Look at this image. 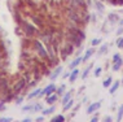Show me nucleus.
<instances>
[{"label": "nucleus", "mask_w": 123, "mask_h": 122, "mask_svg": "<svg viewBox=\"0 0 123 122\" xmlns=\"http://www.w3.org/2000/svg\"><path fill=\"white\" fill-rule=\"evenodd\" d=\"M117 48L123 49V35H121V37L118 38V40H117Z\"/></svg>", "instance_id": "38"}, {"label": "nucleus", "mask_w": 123, "mask_h": 122, "mask_svg": "<svg viewBox=\"0 0 123 122\" xmlns=\"http://www.w3.org/2000/svg\"><path fill=\"white\" fill-rule=\"evenodd\" d=\"M101 73H102V68H101V66L95 68V70H93V75H95L96 78H98L100 75H101Z\"/></svg>", "instance_id": "36"}, {"label": "nucleus", "mask_w": 123, "mask_h": 122, "mask_svg": "<svg viewBox=\"0 0 123 122\" xmlns=\"http://www.w3.org/2000/svg\"><path fill=\"white\" fill-rule=\"evenodd\" d=\"M55 110H56V105L52 104V105H49V108H44L42 110V114L43 116H51V114L55 113Z\"/></svg>", "instance_id": "21"}, {"label": "nucleus", "mask_w": 123, "mask_h": 122, "mask_svg": "<svg viewBox=\"0 0 123 122\" xmlns=\"http://www.w3.org/2000/svg\"><path fill=\"white\" fill-rule=\"evenodd\" d=\"M43 1H49V0H43Z\"/></svg>", "instance_id": "50"}, {"label": "nucleus", "mask_w": 123, "mask_h": 122, "mask_svg": "<svg viewBox=\"0 0 123 122\" xmlns=\"http://www.w3.org/2000/svg\"><path fill=\"white\" fill-rule=\"evenodd\" d=\"M87 101H88V97H84V99H83V101H82V104L87 103Z\"/></svg>", "instance_id": "47"}, {"label": "nucleus", "mask_w": 123, "mask_h": 122, "mask_svg": "<svg viewBox=\"0 0 123 122\" xmlns=\"http://www.w3.org/2000/svg\"><path fill=\"white\" fill-rule=\"evenodd\" d=\"M43 109H44L43 104H40V103H35V104H34V108H32V113H38V112H42Z\"/></svg>", "instance_id": "29"}, {"label": "nucleus", "mask_w": 123, "mask_h": 122, "mask_svg": "<svg viewBox=\"0 0 123 122\" xmlns=\"http://www.w3.org/2000/svg\"><path fill=\"white\" fill-rule=\"evenodd\" d=\"M123 120V104L119 107V109H118V113H117V121L118 122H121Z\"/></svg>", "instance_id": "31"}, {"label": "nucleus", "mask_w": 123, "mask_h": 122, "mask_svg": "<svg viewBox=\"0 0 123 122\" xmlns=\"http://www.w3.org/2000/svg\"><path fill=\"white\" fill-rule=\"evenodd\" d=\"M42 91V88H38V87H35L32 91H30L27 95H26V99L27 100H32V99H36L38 97V95H39V92Z\"/></svg>", "instance_id": "18"}, {"label": "nucleus", "mask_w": 123, "mask_h": 122, "mask_svg": "<svg viewBox=\"0 0 123 122\" xmlns=\"http://www.w3.org/2000/svg\"><path fill=\"white\" fill-rule=\"evenodd\" d=\"M119 12H121V13H123V8H122V9H121V11H119Z\"/></svg>", "instance_id": "49"}, {"label": "nucleus", "mask_w": 123, "mask_h": 122, "mask_svg": "<svg viewBox=\"0 0 123 122\" xmlns=\"http://www.w3.org/2000/svg\"><path fill=\"white\" fill-rule=\"evenodd\" d=\"M26 87H27V81H26L24 77H18L17 79L12 83V90L14 91L16 95H19V94H22V92H25Z\"/></svg>", "instance_id": "7"}, {"label": "nucleus", "mask_w": 123, "mask_h": 122, "mask_svg": "<svg viewBox=\"0 0 123 122\" xmlns=\"http://www.w3.org/2000/svg\"><path fill=\"white\" fill-rule=\"evenodd\" d=\"M73 108H74V99H70L65 105H62V112H69Z\"/></svg>", "instance_id": "25"}, {"label": "nucleus", "mask_w": 123, "mask_h": 122, "mask_svg": "<svg viewBox=\"0 0 123 122\" xmlns=\"http://www.w3.org/2000/svg\"><path fill=\"white\" fill-rule=\"evenodd\" d=\"M62 71H64V68H62L61 65H57V66L53 68V70L51 71V74H49V79H51L52 82H55L60 75L62 74Z\"/></svg>", "instance_id": "10"}, {"label": "nucleus", "mask_w": 123, "mask_h": 122, "mask_svg": "<svg viewBox=\"0 0 123 122\" xmlns=\"http://www.w3.org/2000/svg\"><path fill=\"white\" fill-rule=\"evenodd\" d=\"M119 58H122V55L119 53V52H114V53H113V57H111V62L118 61Z\"/></svg>", "instance_id": "37"}, {"label": "nucleus", "mask_w": 123, "mask_h": 122, "mask_svg": "<svg viewBox=\"0 0 123 122\" xmlns=\"http://www.w3.org/2000/svg\"><path fill=\"white\" fill-rule=\"evenodd\" d=\"M118 25H119V26H123V18H121V19H119Z\"/></svg>", "instance_id": "46"}, {"label": "nucleus", "mask_w": 123, "mask_h": 122, "mask_svg": "<svg viewBox=\"0 0 123 122\" xmlns=\"http://www.w3.org/2000/svg\"><path fill=\"white\" fill-rule=\"evenodd\" d=\"M65 40L71 43L75 48H79V47H83L84 44V40H86V32L83 30V27L78 29V30H68L65 29Z\"/></svg>", "instance_id": "1"}, {"label": "nucleus", "mask_w": 123, "mask_h": 122, "mask_svg": "<svg viewBox=\"0 0 123 122\" xmlns=\"http://www.w3.org/2000/svg\"><path fill=\"white\" fill-rule=\"evenodd\" d=\"M31 121H32V118H30V117H26L22 120V122H31Z\"/></svg>", "instance_id": "45"}, {"label": "nucleus", "mask_w": 123, "mask_h": 122, "mask_svg": "<svg viewBox=\"0 0 123 122\" xmlns=\"http://www.w3.org/2000/svg\"><path fill=\"white\" fill-rule=\"evenodd\" d=\"M65 1L68 6L73 9H78V11L89 9V6H92V0H65Z\"/></svg>", "instance_id": "5"}, {"label": "nucleus", "mask_w": 123, "mask_h": 122, "mask_svg": "<svg viewBox=\"0 0 123 122\" xmlns=\"http://www.w3.org/2000/svg\"><path fill=\"white\" fill-rule=\"evenodd\" d=\"M100 121V113H98V110H96L93 112V116L91 117V122H97Z\"/></svg>", "instance_id": "34"}, {"label": "nucleus", "mask_w": 123, "mask_h": 122, "mask_svg": "<svg viewBox=\"0 0 123 122\" xmlns=\"http://www.w3.org/2000/svg\"><path fill=\"white\" fill-rule=\"evenodd\" d=\"M31 51L35 53V56H38L39 58H42L43 61L47 62L48 60V51L45 48V45L43 44V42L40 40L39 38H34L32 39V43H31Z\"/></svg>", "instance_id": "4"}, {"label": "nucleus", "mask_w": 123, "mask_h": 122, "mask_svg": "<svg viewBox=\"0 0 123 122\" xmlns=\"http://www.w3.org/2000/svg\"><path fill=\"white\" fill-rule=\"evenodd\" d=\"M92 5L95 6V9H96V12H97V13H104V11H105L104 1H101V0H93Z\"/></svg>", "instance_id": "13"}, {"label": "nucleus", "mask_w": 123, "mask_h": 122, "mask_svg": "<svg viewBox=\"0 0 123 122\" xmlns=\"http://www.w3.org/2000/svg\"><path fill=\"white\" fill-rule=\"evenodd\" d=\"M66 121V117L65 114L60 113V114H56V116H53L51 118V122H65Z\"/></svg>", "instance_id": "24"}, {"label": "nucleus", "mask_w": 123, "mask_h": 122, "mask_svg": "<svg viewBox=\"0 0 123 122\" xmlns=\"http://www.w3.org/2000/svg\"><path fill=\"white\" fill-rule=\"evenodd\" d=\"M96 21H97V14L93 12L91 13V24H96Z\"/></svg>", "instance_id": "39"}, {"label": "nucleus", "mask_w": 123, "mask_h": 122, "mask_svg": "<svg viewBox=\"0 0 123 122\" xmlns=\"http://www.w3.org/2000/svg\"><path fill=\"white\" fill-rule=\"evenodd\" d=\"M93 53H96L95 47H91V48L86 49L84 55L82 56V62H83V64H84V62H87V61H89V58H91L92 56H93Z\"/></svg>", "instance_id": "12"}, {"label": "nucleus", "mask_w": 123, "mask_h": 122, "mask_svg": "<svg viewBox=\"0 0 123 122\" xmlns=\"http://www.w3.org/2000/svg\"><path fill=\"white\" fill-rule=\"evenodd\" d=\"M108 51H109V44H108V43H104V44L100 45L97 53L98 55H105V53H108Z\"/></svg>", "instance_id": "27"}, {"label": "nucleus", "mask_w": 123, "mask_h": 122, "mask_svg": "<svg viewBox=\"0 0 123 122\" xmlns=\"http://www.w3.org/2000/svg\"><path fill=\"white\" fill-rule=\"evenodd\" d=\"M108 3L114 6H123V0H108Z\"/></svg>", "instance_id": "30"}, {"label": "nucleus", "mask_w": 123, "mask_h": 122, "mask_svg": "<svg viewBox=\"0 0 123 122\" xmlns=\"http://www.w3.org/2000/svg\"><path fill=\"white\" fill-rule=\"evenodd\" d=\"M73 94H74V91H73V90L66 91L65 94L61 96V105H65L69 100H70V99H73Z\"/></svg>", "instance_id": "15"}, {"label": "nucleus", "mask_w": 123, "mask_h": 122, "mask_svg": "<svg viewBox=\"0 0 123 122\" xmlns=\"http://www.w3.org/2000/svg\"><path fill=\"white\" fill-rule=\"evenodd\" d=\"M80 64H82V56H76L74 60H73L70 64H69V70H73V69L78 68Z\"/></svg>", "instance_id": "17"}, {"label": "nucleus", "mask_w": 123, "mask_h": 122, "mask_svg": "<svg viewBox=\"0 0 123 122\" xmlns=\"http://www.w3.org/2000/svg\"><path fill=\"white\" fill-rule=\"evenodd\" d=\"M75 47L71 44V43H69V42H66L64 40V44L61 45V48H60V58H61L62 61H65L66 58L69 57V56H71V55H74V52H75Z\"/></svg>", "instance_id": "6"}, {"label": "nucleus", "mask_w": 123, "mask_h": 122, "mask_svg": "<svg viewBox=\"0 0 123 122\" xmlns=\"http://www.w3.org/2000/svg\"><path fill=\"white\" fill-rule=\"evenodd\" d=\"M24 100H25L24 96H21V95H17V96H16V99H14V103H16V105H19V104L24 103Z\"/></svg>", "instance_id": "35"}, {"label": "nucleus", "mask_w": 123, "mask_h": 122, "mask_svg": "<svg viewBox=\"0 0 123 122\" xmlns=\"http://www.w3.org/2000/svg\"><path fill=\"white\" fill-rule=\"evenodd\" d=\"M121 86H123V77H122V79H121Z\"/></svg>", "instance_id": "48"}, {"label": "nucleus", "mask_w": 123, "mask_h": 122, "mask_svg": "<svg viewBox=\"0 0 123 122\" xmlns=\"http://www.w3.org/2000/svg\"><path fill=\"white\" fill-rule=\"evenodd\" d=\"M88 9H84V11H78V9H73L70 6L66 5L65 6V18L66 21L73 22V24H76L79 26H84V21H83V14L87 12Z\"/></svg>", "instance_id": "2"}, {"label": "nucleus", "mask_w": 123, "mask_h": 122, "mask_svg": "<svg viewBox=\"0 0 123 122\" xmlns=\"http://www.w3.org/2000/svg\"><path fill=\"white\" fill-rule=\"evenodd\" d=\"M70 71H71V70L65 71V73L62 74V79H69V77H70Z\"/></svg>", "instance_id": "42"}, {"label": "nucleus", "mask_w": 123, "mask_h": 122, "mask_svg": "<svg viewBox=\"0 0 123 122\" xmlns=\"http://www.w3.org/2000/svg\"><path fill=\"white\" fill-rule=\"evenodd\" d=\"M92 68H93V64H89L88 66H86L84 69H83V71H80V78L82 79H86V78L88 77L89 71L92 70Z\"/></svg>", "instance_id": "23"}, {"label": "nucleus", "mask_w": 123, "mask_h": 122, "mask_svg": "<svg viewBox=\"0 0 123 122\" xmlns=\"http://www.w3.org/2000/svg\"><path fill=\"white\" fill-rule=\"evenodd\" d=\"M119 86H121V81H114V82L111 83V86L109 87V94H110V95H114L115 92L118 91Z\"/></svg>", "instance_id": "20"}, {"label": "nucleus", "mask_w": 123, "mask_h": 122, "mask_svg": "<svg viewBox=\"0 0 123 122\" xmlns=\"http://www.w3.org/2000/svg\"><path fill=\"white\" fill-rule=\"evenodd\" d=\"M101 104H102L101 101H93V103L88 104L87 109H86V113L87 114H93V112L98 110L100 108H101Z\"/></svg>", "instance_id": "11"}, {"label": "nucleus", "mask_w": 123, "mask_h": 122, "mask_svg": "<svg viewBox=\"0 0 123 122\" xmlns=\"http://www.w3.org/2000/svg\"><path fill=\"white\" fill-rule=\"evenodd\" d=\"M17 24H18L19 27H21L24 37L36 38V37H38V34H39V31H40L34 24H32V22H29V21H26V19H24V18H21Z\"/></svg>", "instance_id": "3"}, {"label": "nucleus", "mask_w": 123, "mask_h": 122, "mask_svg": "<svg viewBox=\"0 0 123 122\" xmlns=\"http://www.w3.org/2000/svg\"><path fill=\"white\" fill-rule=\"evenodd\" d=\"M102 121H104V122H113V121H114V118H113L111 116H105L104 118H102Z\"/></svg>", "instance_id": "41"}, {"label": "nucleus", "mask_w": 123, "mask_h": 122, "mask_svg": "<svg viewBox=\"0 0 123 122\" xmlns=\"http://www.w3.org/2000/svg\"><path fill=\"white\" fill-rule=\"evenodd\" d=\"M30 19H31V22L39 29V30H42V29L45 27L44 18H43L42 16H39V14H30Z\"/></svg>", "instance_id": "9"}, {"label": "nucleus", "mask_w": 123, "mask_h": 122, "mask_svg": "<svg viewBox=\"0 0 123 122\" xmlns=\"http://www.w3.org/2000/svg\"><path fill=\"white\" fill-rule=\"evenodd\" d=\"M58 99H60V96L57 94H52V95H48V96H45V103H47L48 105H52V104H56L58 101Z\"/></svg>", "instance_id": "14"}, {"label": "nucleus", "mask_w": 123, "mask_h": 122, "mask_svg": "<svg viewBox=\"0 0 123 122\" xmlns=\"http://www.w3.org/2000/svg\"><path fill=\"white\" fill-rule=\"evenodd\" d=\"M66 91H68V90H66V84H65V83H61L60 86H57V90H56V94H57L58 96L61 97V96L65 94Z\"/></svg>", "instance_id": "26"}, {"label": "nucleus", "mask_w": 123, "mask_h": 122, "mask_svg": "<svg viewBox=\"0 0 123 122\" xmlns=\"http://www.w3.org/2000/svg\"><path fill=\"white\" fill-rule=\"evenodd\" d=\"M123 66V57L122 58H119L118 61H115V62H113V65H111V70L113 71H119L122 69Z\"/></svg>", "instance_id": "22"}, {"label": "nucleus", "mask_w": 123, "mask_h": 122, "mask_svg": "<svg viewBox=\"0 0 123 122\" xmlns=\"http://www.w3.org/2000/svg\"><path fill=\"white\" fill-rule=\"evenodd\" d=\"M115 34L118 35V37H121V35H123V26H119L118 27V30H117V32Z\"/></svg>", "instance_id": "43"}, {"label": "nucleus", "mask_w": 123, "mask_h": 122, "mask_svg": "<svg viewBox=\"0 0 123 122\" xmlns=\"http://www.w3.org/2000/svg\"><path fill=\"white\" fill-rule=\"evenodd\" d=\"M78 77H80V70H79L78 68L73 69V70L70 71V77H69V81L71 82V83H74V82L78 79Z\"/></svg>", "instance_id": "16"}, {"label": "nucleus", "mask_w": 123, "mask_h": 122, "mask_svg": "<svg viewBox=\"0 0 123 122\" xmlns=\"http://www.w3.org/2000/svg\"><path fill=\"white\" fill-rule=\"evenodd\" d=\"M13 118L12 117H0V122H12Z\"/></svg>", "instance_id": "40"}, {"label": "nucleus", "mask_w": 123, "mask_h": 122, "mask_svg": "<svg viewBox=\"0 0 123 122\" xmlns=\"http://www.w3.org/2000/svg\"><path fill=\"white\" fill-rule=\"evenodd\" d=\"M44 120H45V118H44V116H43V114H42V116H39V117H36V118H35V121H36V122H43Z\"/></svg>", "instance_id": "44"}, {"label": "nucleus", "mask_w": 123, "mask_h": 122, "mask_svg": "<svg viewBox=\"0 0 123 122\" xmlns=\"http://www.w3.org/2000/svg\"><path fill=\"white\" fill-rule=\"evenodd\" d=\"M121 17H119L118 13H109L108 14V21L110 22V24H118Z\"/></svg>", "instance_id": "19"}, {"label": "nucleus", "mask_w": 123, "mask_h": 122, "mask_svg": "<svg viewBox=\"0 0 123 122\" xmlns=\"http://www.w3.org/2000/svg\"><path fill=\"white\" fill-rule=\"evenodd\" d=\"M111 83H113V78L108 77V78H105V79L102 81V87H104V88H109L111 86Z\"/></svg>", "instance_id": "28"}, {"label": "nucleus", "mask_w": 123, "mask_h": 122, "mask_svg": "<svg viewBox=\"0 0 123 122\" xmlns=\"http://www.w3.org/2000/svg\"><path fill=\"white\" fill-rule=\"evenodd\" d=\"M102 42V39L101 38H93L91 40V45L92 47H97V45H100V43Z\"/></svg>", "instance_id": "32"}, {"label": "nucleus", "mask_w": 123, "mask_h": 122, "mask_svg": "<svg viewBox=\"0 0 123 122\" xmlns=\"http://www.w3.org/2000/svg\"><path fill=\"white\" fill-rule=\"evenodd\" d=\"M32 108H34V104H27V105H24L21 108L22 112H32Z\"/></svg>", "instance_id": "33"}, {"label": "nucleus", "mask_w": 123, "mask_h": 122, "mask_svg": "<svg viewBox=\"0 0 123 122\" xmlns=\"http://www.w3.org/2000/svg\"><path fill=\"white\" fill-rule=\"evenodd\" d=\"M56 90H57V84L55 83V82H52V83H49L48 86H45L44 88H42V91L39 92L38 97H43V96H48V95H52L55 94Z\"/></svg>", "instance_id": "8"}]
</instances>
